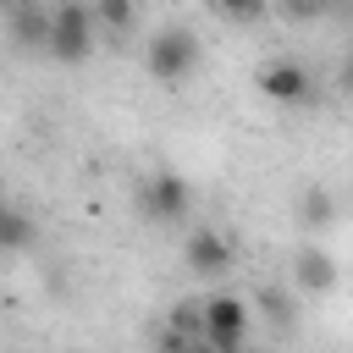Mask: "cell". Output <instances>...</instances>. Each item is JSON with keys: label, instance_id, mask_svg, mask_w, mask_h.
<instances>
[{"label": "cell", "instance_id": "obj_2", "mask_svg": "<svg viewBox=\"0 0 353 353\" xmlns=\"http://www.w3.org/2000/svg\"><path fill=\"white\" fill-rule=\"evenodd\" d=\"M99 44V22H94V6H77V0H61L55 6V22H50V61L61 66H83Z\"/></svg>", "mask_w": 353, "mask_h": 353}, {"label": "cell", "instance_id": "obj_9", "mask_svg": "<svg viewBox=\"0 0 353 353\" xmlns=\"http://www.w3.org/2000/svg\"><path fill=\"white\" fill-rule=\"evenodd\" d=\"M292 215H298V226H303V232H325V226H336V199H331V188H320V182L298 188Z\"/></svg>", "mask_w": 353, "mask_h": 353}, {"label": "cell", "instance_id": "obj_4", "mask_svg": "<svg viewBox=\"0 0 353 353\" xmlns=\"http://www.w3.org/2000/svg\"><path fill=\"white\" fill-rule=\"evenodd\" d=\"M232 259H237V248H232V237L215 232V226H199V232H188V243H182V265H188L193 276H204V281H221V276L232 270Z\"/></svg>", "mask_w": 353, "mask_h": 353}, {"label": "cell", "instance_id": "obj_10", "mask_svg": "<svg viewBox=\"0 0 353 353\" xmlns=\"http://www.w3.org/2000/svg\"><path fill=\"white\" fill-rule=\"evenodd\" d=\"M28 243H33V221H28V210H22V204H6V210H0V248L17 259V254H28Z\"/></svg>", "mask_w": 353, "mask_h": 353}, {"label": "cell", "instance_id": "obj_15", "mask_svg": "<svg viewBox=\"0 0 353 353\" xmlns=\"http://www.w3.org/2000/svg\"><path fill=\"white\" fill-rule=\"evenodd\" d=\"M336 88H342V94H353V44L342 50V66H336Z\"/></svg>", "mask_w": 353, "mask_h": 353}, {"label": "cell", "instance_id": "obj_14", "mask_svg": "<svg viewBox=\"0 0 353 353\" xmlns=\"http://www.w3.org/2000/svg\"><path fill=\"white\" fill-rule=\"evenodd\" d=\"M221 17H232V22H254V17H265V6H243V0H226V6H221Z\"/></svg>", "mask_w": 353, "mask_h": 353}, {"label": "cell", "instance_id": "obj_3", "mask_svg": "<svg viewBox=\"0 0 353 353\" xmlns=\"http://www.w3.org/2000/svg\"><path fill=\"white\" fill-rule=\"evenodd\" d=\"M138 210H143L149 226H176V221H188V210H193L188 176H176V171H149L143 188H138Z\"/></svg>", "mask_w": 353, "mask_h": 353}, {"label": "cell", "instance_id": "obj_11", "mask_svg": "<svg viewBox=\"0 0 353 353\" xmlns=\"http://www.w3.org/2000/svg\"><path fill=\"white\" fill-rule=\"evenodd\" d=\"M165 331H176V336H188V342H199V336H204V298H199V303H193V298H188V303H176V309L165 314Z\"/></svg>", "mask_w": 353, "mask_h": 353}, {"label": "cell", "instance_id": "obj_8", "mask_svg": "<svg viewBox=\"0 0 353 353\" xmlns=\"http://www.w3.org/2000/svg\"><path fill=\"white\" fill-rule=\"evenodd\" d=\"M254 314L270 325V331H298V292L292 287H281V281H259V292H254Z\"/></svg>", "mask_w": 353, "mask_h": 353}, {"label": "cell", "instance_id": "obj_6", "mask_svg": "<svg viewBox=\"0 0 353 353\" xmlns=\"http://www.w3.org/2000/svg\"><path fill=\"white\" fill-rule=\"evenodd\" d=\"M259 94L270 99V105H309L314 99V77H309V66L303 61H265L259 66Z\"/></svg>", "mask_w": 353, "mask_h": 353}, {"label": "cell", "instance_id": "obj_13", "mask_svg": "<svg viewBox=\"0 0 353 353\" xmlns=\"http://www.w3.org/2000/svg\"><path fill=\"white\" fill-rule=\"evenodd\" d=\"M281 17H292V22H320V17H325V6H320V0H287V6H281Z\"/></svg>", "mask_w": 353, "mask_h": 353}, {"label": "cell", "instance_id": "obj_1", "mask_svg": "<svg viewBox=\"0 0 353 353\" xmlns=\"http://www.w3.org/2000/svg\"><path fill=\"white\" fill-rule=\"evenodd\" d=\"M199 33L188 28V22H171V28H160L149 44H143V66H149V77L154 83H165V88H176V83H188L193 72H199Z\"/></svg>", "mask_w": 353, "mask_h": 353}, {"label": "cell", "instance_id": "obj_5", "mask_svg": "<svg viewBox=\"0 0 353 353\" xmlns=\"http://www.w3.org/2000/svg\"><path fill=\"white\" fill-rule=\"evenodd\" d=\"M0 22H6V39H11L17 50H50L55 6H39V0H6Z\"/></svg>", "mask_w": 353, "mask_h": 353}, {"label": "cell", "instance_id": "obj_16", "mask_svg": "<svg viewBox=\"0 0 353 353\" xmlns=\"http://www.w3.org/2000/svg\"><path fill=\"white\" fill-rule=\"evenodd\" d=\"M254 353H276V347H254Z\"/></svg>", "mask_w": 353, "mask_h": 353}, {"label": "cell", "instance_id": "obj_12", "mask_svg": "<svg viewBox=\"0 0 353 353\" xmlns=\"http://www.w3.org/2000/svg\"><path fill=\"white\" fill-rule=\"evenodd\" d=\"M94 22L105 33H127L138 22V6H127V0H94Z\"/></svg>", "mask_w": 353, "mask_h": 353}, {"label": "cell", "instance_id": "obj_7", "mask_svg": "<svg viewBox=\"0 0 353 353\" xmlns=\"http://www.w3.org/2000/svg\"><path fill=\"white\" fill-rule=\"evenodd\" d=\"M331 287H336V259L320 243H303L292 254V292L298 298H325Z\"/></svg>", "mask_w": 353, "mask_h": 353}]
</instances>
